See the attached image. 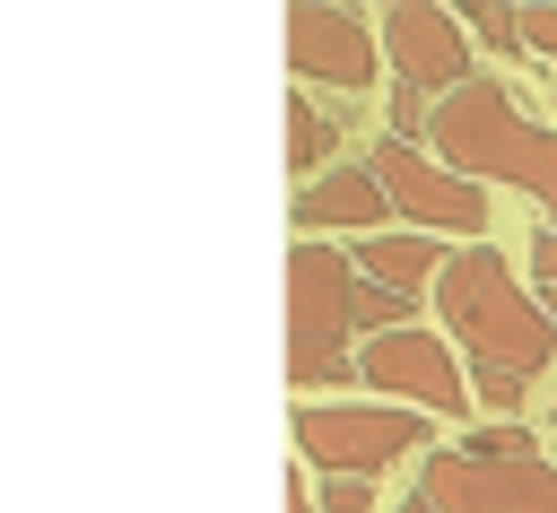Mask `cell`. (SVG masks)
Masks as SVG:
<instances>
[{
  "label": "cell",
  "instance_id": "1",
  "mask_svg": "<svg viewBox=\"0 0 557 513\" xmlns=\"http://www.w3.org/2000/svg\"><path fill=\"white\" fill-rule=\"evenodd\" d=\"M426 296H435L444 330H461V348H470V400L513 417L522 391L557 356V322L540 313V296H522V278H513V261L496 243H461Z\"/></svg>",
  "mask_w": 557,
  "mask_h": 513
},
{
  "label": "cell",
  "instance_id": "2",
  "mask_svg": "<svg viewBox=\"0 0 557 513\" xmlns=\"http://www.w3.org/2000/svg\"><path fill=\"white\" fill-rule=\"evenodd\" d=\"M426 148L470 174V183H505L522 191L548 226H557V122H540L505 78H470L453 96L426 104Z\"/></svg>",
  "mask_w": 557,
  "mask_h": 513
},
{
  "label": "cell",
  "instance_id": "3",
  "mask_svg": "<svg viewBox=\"0 0 557 513\" xmlns=\"http://www.w3.org/2000/svg\"><path fill=\"white\" fill-rule=\"evenodd\" d=\"M357 296H366L357 261L296 235V252H287V383L296 391H331L357 374V339H366Z\"/></svg>",
  "mask_w": 557,
  "mask_h": 513
},
{
  "label": "cell",
  "instance_id": "4",
  "mask_svg": "<svg viewBox=\"0 0 557 513\" xmlns=\"http://www.w3.org/2000/svg\"><path fill=\"white\" fill-rule=\"evenodd\" d=\"M426 435H435V417L392 409V400H305L296 409V452L331 478H374L383 461L418 452Z\"/></svg>",
  "mask_w": 557,
  "mask_h": 513
},
{
  "label": "cell",
  "instance_id": "5",
  "mask_svg": "<svg viewBox=\"0 0 557 513\" xmlns=\"http://www.w3.org/2000/svg\"><path fill=\"white\" fill-rule=\"evenodd\" d=\"M374 165V183H383V200H392V217H409L418 235H461V243H479L487 235V191L470 183V174H453L435 148H418V139H392L383 130V148L366 157Z\"/></svg>",
  "mask_w": 557,
  "mask_h": 513
},
{
  "label": "cell",
  "instance_id": "6",
  "mask_svg": "<svg viewBox=\"0 0 557 513\" xmlns=\"http://www.w3.org/2000/svg\"><path fill=\"white\" fill-rule=\"evenodd\" d=\"M418 496L435 513H557V470L540 452L522 461H479V452H426Z\"/></svg>",
  "mask_w": 557,
  "mask_h": 513
},
{
  "label": "cell",
  "instance_id": "7",
  "mask_svg": "<svg viewBox=\"0 0 557 513\" xmlns=\"http://www.w3.org/2000/svg\"><path fill=\"white\" fill-rule=\"evenodd\" d=\"M357 383H374L383 400H400V409H418V417H461V409H479L470 400V374L453 365V348L435 339V330H383V339H366L357 348Z\"/></svg>",
  "mask_w": 557,
  "mask_h": 513
},
{
  "label": "cell",
  "instance_id": "8",
  "mask_svg": "<svg viewBox=\"0 0 557 513\" xmlns=\"http://www.w3.org/2000/svg\"><path fill=\"white\" fill-rule=\"evenodd\" d=\"M383 61H392V78H400L409 96H426V104L479 78V43H470L461 9H426V0L383 9Z\"/></svg>",
  "mask_w": 557,
  "mask_h": 513
},
{
  "label": "cell",
  "instance_id": "9",
  "mask_svg": "<svg viewBox=\"0 0 557 513\" xmlns=\"http://www.w3.org/2000/svg\"><path fill=\"white\" fill-rule=\"evenodd\" d=\"M287 70H296V87H339V96H357V87H374V70H383V35H374V17L366 9H287Z\"/></svg>",
  "mask_w": 557,
  "mask_h": 513
},
{
  "label": "cell",
  "instance_id": "10",
  "mask_svg": "<svg viewBox=\"0 0 557 513\" xmlns=\"http://www.w3.org/2000/svg\"><path fill=\"white\" fill-rule=\"evenodd\" d=\"M383 217H392V200H383L374 165H331L296 191V235H313V243L322 235H383Z\"/></svg>",
  "mask_w": 557,
  "mask_h": 513
},
{
  "label": "cell",
  "instance_id": "11",
  "mask_svg": "<svg viewBox=\"0 0 557 513\" xmlns=\"http://www.w3.org/2000/svg\"><path fill=\"white\" fill-rule=\"evenodd\" d=\"M357 278H374V287H400V296H426L435 278H444V243L435 235H418V226H383V235H357Z\"/></svg>",
  "mask_w": 557,
  "mask_h": 513
},
{
  "label": "cell",
  "instance_id": "12",
  "mask_svg": "<svg viewBox=\"0 0 557 513\" xmlns=\"http://www.w3.org/2000/svg\"><path fill=\"white\" fill-rule=\"evenodd\" d=\"M331 157H339V113H322V104L296 87V96H287V174L313 183V174H331Z\"/></svg>",
  "mask_w": 557,
  "mask_h": 513
},
{
  "label": "cell",
  "instance_id": "13",
  "mask_svg": "<svg viewBox=\"0 0 557 513\" xmlns=\"http://www.w3.org/2000/svg\"><path fill=\"white\" fill-rule=\"evenodd\" d=\"M470 43H496V52H522V9H461Z\"/></svg>",
  "mask_w": 557,
  "mask_h": 513
},
{
  "label": "cell",
  "instance_id": "14",
  "mask_svg": "<svg viewBox=\"0 0 557 513\" xmlns=\"http://www.w3.org/2000/svg\"><path fill=\"white\" fill-rule=\"evenodd\" d=\"M461 452H479V461H522V452H540V443H531V426H487V435H470Z\"/></svg>",
  "mask_w": 557,
  "mask_h": 513
},
{
  "label": "cell",
  "instance_id": "15",
  "mask_svg": "<svg viewBox=\"0 0 557 513\" xmlns=\"http://www.w3.org/2000/svg\"><path fill=\"white\" fill-rule=\"evenodd\" d=\"M322 513H374V478H331L322 487Z\"/></svg>",
  "mask_w": 557,
  "mask_h": 513
},
{
  "label": "cell",
  "instance_id": "16",
  "mask_svg": "<svg viewBox=\"0 0 557 513\" xmlns=\"http://www.w3.org/2000/svg\"><path fill=\"white\" fill-rule=\"evenodd\" d=\"M522 43H531V52L557 70V9H522Z\"/></svg>",
  "mask_w": 557,
  "mask_h": 513
},
{
  "label": "cell",
  "instance_id": "17",
  "mask_svg": "<svg viewBox=\"0 0 557 513\" xmlns=\"http://www.w3.org/2000/svg\"><path fill=\"white\" fill-rule=\"evenodd\" d=\"M531 278H540V296L557 287V226H540V235H531Z\"/></svg>",
  "mask_w": 557,
  "mask_h": 513
},
{
  "label": "cell",
  "instance_id": "18",
  "mask_svg": "<svg viewBox=\"0 0 557 513\" xmlns=\"http://www.w3.org/2000/svg\"><path fill=\"white\" fill-rule=\"evenodd\" d=\"M287 513H313V504H305V470H287Z\"/></svg>",
  "mask_w": 557,
  "mask_h": 513
},
{
  "label": "cell",
  "instance_id": "19",
  "mask_svg": "<svg viewBox=\"0 0 557 513\" xmlns=\"http://www.w3.org/2000/svg\"><path fill=\"white\" fill-rule=\"evenodd\" d=\"M540 313H548V322H557V287H548V296H540Z\"/></svg>",
  "mask_w": 557,
  "mask_h": 513
},
{
  "label": "cell",
  "instance_id": "20",
  "mask_svg": "<svg viewBox=\"0 0 557 513\" xmlns=\"http://www.w3.org/2000/svg\"><path fill=\"white\" fill-rule=\"evenodd\" d=\"M400 513H435V504H426V496H409V504H400Z\"/></svg>",
  "mask_w": 557,
  "mask_h": 513
},
{
  "label": "cell",
  "instance_id": "21",
  "mask_svg": "<svg viewBox=\"0 0 557 513\" xmlns=\"http://www.w3.org/2000/svg\"><path fill=\"white\" fill-rule=\"evenodd\" d=\"M548 426H557V417H548Z\"/></svg>",
  "mask_w": 557,
  "mask_h": 513
}]
</instances>
